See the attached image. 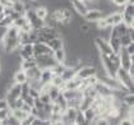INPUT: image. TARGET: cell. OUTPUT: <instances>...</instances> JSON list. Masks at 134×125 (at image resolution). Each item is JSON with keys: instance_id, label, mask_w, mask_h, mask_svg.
<instances>
[{"instance_id": "obj_1", "label": "cell", "mask_w": 134, "mask_h": 125, "mask_svg": "<svg viewBox=\"0 0 134 125\" xmlns=\"http://www.w3.org/2000/svg\"><path fill=\"white\" fill-rule=\"evenodd\" d=\"M100 61L102 64V68L105 69L106 74L111 78H115L116 72L120 68V60H119V55L118 54H110V55H105L100 54Z\"/></svg>"}, {"instance_id": "obj_2", "label": "cell", "mask_w": 134, "mask_h": 125, "mask_svg": "<svg viewBox=\"0 0 134 125\" xmlns=\"http://www.w3.org/2000/svg\"><path fill=\"white\" fill-rule=\"evenodd\" d=\"M115 79L119 82V83L123 86L124 88L129 92H133V83L134 79L129 75L128 70H125L123 68H119V70L116 72V75H115Z\"/></svg>"}, {"instance_id": "obj_3", "label": "cell", "mask_w": 134, "mask_h": 125, "mask_svg": "<svg viewBox=\"0 0 134 125\" xmlns=\"http://www.w3.org/2000/svg\"><path fill=\"white\" fill-rule=\"evenodd\" d=\"M121 15H123V23L128 28L134 27V5L133 3H128L125 7L121 8Z\"/></svg>"}, {"instance_id": "obj_4", "label": "cell", "mask_w": 134, "mask_h": 125, "mask_svg": "<svg viewBox=\"0 0 134 125\" xmlns=\"http://www.w3.org/2000/svg\"><path fill=\"white\" fill-rule=\"evenodd\" d=\"M36 65L41 69V70H46V69H52L56 62L54 60L52 55H41V56H36Z\"/></svg>"}, {"instance_id": "obj_5", "label": "cell", "mask_w": 134, "mask_h": 125, "mask_svg": "<svg viewBox=\"0 0 134 125\" xmlns=\"http://www.w3.org/2000/svg\"><path fill=\"white\" fill-rule=\"evenodd\" d=\"M118 55H119V60H120V68L128 70L134 64V56H130V55L126 52L125 47H121Z\"/></svg>"}, {"instance_id": "obj_6", "label": "cell", "mask_w": 134, "mask_h": 125, "mask_svg": "<svg viewBox=\"0 0 134 125\" xmlns=\"http://www.w3.org/2000/svg\"><path fill=\"white\" fill-rule=\"evenodd\" d=\"M93 41H94V47L97 49L98 54H105V55L114 54L107 41H105V40L100 38V37H94V38H93Z\"/></svg>"}, {"instance_id": "obj_7", "label": "cell", "mask_w": 134, "mask_h": 125, "mask_svg": "<svg viewBox=\"0 0 134 125\" xmlns=\"http://www.w3.org/2000/svg\"><path fill=\"white\" fill-rule=\"evenodd\" d=\"M92 75H96V68L93 65L86 64V65H82L81 68L77 69V75L75 77H78L79 79L83 81V79H86L88 77H92Z\"/></svg>"}, {"instance_id": "obj_8", "label": "cell", "mask_w": 134, "mask_h": 125, "mask_svg": "<svg viewBox=\"0 0 134 125\" xmlns=\"http://www.w3.org/2000/svg\"><path fill=\"white\" fill-rule=\"evenodd\" d=\"M17 51H18L21 60L33 59V43H26L23 46H19V49Z\"/></svg>"}, {"instance_id": "obj_9", "label": "cell", "mask_w": 134, "mask_h": 125, "mask_svg": "<svg viewBox=\"0 0 134 125\" xmlns=\"http://www.w3.org/2000/svg\"><path fill=\"white\" fill-rule=\"evenodd\" d=\"M105 22L109 27H115V26L120 24L123 22L121 12H114V13H110V14H106L105 15Z\"/></svg>"}, {"instance_id": "obj_10", "label": "cell", "mask_w": 134, "mask_h": 125, "mask_svg": "<svg viewBox=\"0 0 134 125\" xmlns=\"http://www.w3.org/2000/svg\"><path fill=\"white\" fill-rule=\"evenodd\" d=\"M105 15L106 14L103 12L98 10V9H90L83 18L87 21V23H96V22H98L100 19L105 18Z\"/></svg>"}, {"instance_id": "obj_11", "label": "cell", "mask_w": 134, "mask_h": 125, "mask_svg": "<svg viewBox=\"0 0 134 125\" xmlns=\"http://www.w3.org/2000/svg\"><path fill=\"white\" fill-rule=\"evenodd\" d=\"M41 55H52V51L46 43L41 42H35L33 43V58L41 56Z\"/></svg>"}, {"instance_id": "obj_12", "label": "cell", "mask_w": 134, "mask_h": 125, "mask_svg": "<svg viewBox=\"0 0 134 125\" xmlns=\"http://www.w3.org/2000/svg\"><path fill=\"white\" fill-rule=\"evenodd\" d=\"M81 88H82V79H79L78 77H74L64 83L62 91H81Z\"/></svg>"}, {"instance_id": "obj_13", "label": "cell", "mask_w": 134, "mask_h": 125, "mask_svg": "<svg viewBox=\"0 0 134 125\" xmlns=\"http://www.w3.org/2000/svg\"><path fill=\"white\" fill-rule=\"evenodd\" d=\"M93 88H94V91L97 92V94H98V96H101V97H109V96H113L114 94L113 89H111L110 87H107L106 84L101 83L100 81L93 86Z\"/></svg>"}, {"instance_id": "obj_14", "label": "cell", "mask_w": 134, "mask_h": 125, "mask_svg": "<svg viewBox=\"0 0 134 125\" xmlns=\"http://www.w3.org/2000/svg\"><path fill=\"white\" fill-rule=\"evenodd\" d=\"M70 4H72V7H73V10L75 12L79 17H84V15L87 14L88 8H87V5H86V3H84V1L72 0V1H70Z\"/></svg>"}, {"instance_id": "obj_15", "label": "cell", "mask_w": 134, "mask_h": 125, "mask_svg": "<svg viewBox=\"0 0 134 125\" xmlns=\"http://www.w3.org/2000/svg\"><path fill=\"white\" fill-rule=\"evenodd\" d=\"M46 45L50 47L51 51H55V50H58V49L65 47V41H64L63 37L56 36V37H54V38H51V40H49V41L46 42Z\"/></svg>"}, {"instance_id": "obj_16", "label": "cell", "mask_w": 134, "mask_h": 125, "mask_svg": "<svg viewBox=\"0 0 134 125\" xmlns=\"http://www.w3.org/2000/svg\"><path fill=\"white\" fill-rule=\"evenodd\" d=\"M66 55L68 52L65 50V47H62V49H58L55 51H52V58L56 64H64L65 60H66Z\"/></svg>"}, {"instance_id": "obj_17", "label": "cell", "mask_w": 134, "mask_h": 125, "mask_svg": "<svg viewBox=\"0 0 134 125\" xmlns=\"http://www.w3.org/2000/svg\"><path fill=\"white\" fill-rule=\"evenodd\" d=\"M12 81L14 82L15 84H24L28 82V79H27V75H26V72L24 70H22V69H18V70H15V73L13 74V78H12Z\"/></svg>"}, {"instance_id": "obj_18", "label": "cell", "mask_w": 134, "mask_h": 125, "mask_svg": "<svg viewBox=\"0 0 134 125\" xmlns=\"http://www.w3.org/2000/svg\"><path fill=\"white\" fill-rule=\"evenodd\" d=\"M35 14H36V17H37L38 19L45 21V19L49 17L50 10H49V8H46L45 5H38V7H35Z\"/></svg>"}, {"instance_id": "obj_19", "label": "cell", "mask_w": 134, "mask_h": 125, "mask_svg": "<svg viewBox=\"0 0 134 125\" xmlns=\"http://www.w3.org/2000/svg\"><path fill=\"white\" fill-rule=\"evenodd\" d=\"M40 74H41V69L37 65L31 68V69H28V70H26V75H27L28 81H38Z\"/></svg>"}, {"instance_id": "obj_20", "label": "cell", "mask_w": 134, "mask_h": 125, "mask_svg": "<svg viewBox=\"0 0 134 125\" xmlns=\"http://www.w3.org/2000/svg\"><path fill=\"white\" fill-rule=\"evenodd\" d=\"M12 9H13V12L18 13L19 15H24V13L27 10L26 9V3L22 1V0H14L13 5H12Z\"/></svg>"}, {"instance_id": "obj_21", "label": "cell", "mask_w": 134, "mask_h": 125, "mask_svg": "<svg viewBox=\"0 0 134 125\" xmlns=\"http://www.w3.org/2000/svg\"><path fill=\"white\" fill-rule=\"evenodd\" d=\"M63 77V79L66 82V81H69V79H72L74 78L75 75H77V68H70V66H65L64 68V70L60 74Z\"/></svg>"}, {"instance_id": "obj_22", "label": "cell", "mask_w": 134, "mask_h": 125, "mask_svg": "<svg viewBox=\"0 0 134 125\" xmlns=\"http://www.w3.org/2000/svg\"><path fill=\"white\" fill-rule=\"evenodd\" d=\"M133 42H134L133 30L129 31L128 33H125V35H123V36H120V45H121V47H126V46H129Z\"/></svg>"}, {"instance_id": "obj_23", "label": "cell", "mask_w": 134, "mask_h": 125, "mask_svg": "<svg viewBox=\"0 0 134 125\" xmlns=\"http://www.w3.org/2000/svg\"><path fill=\"white\" fill-rule=\"evenodd\" d=\"M51 73H52V72H51ZM50 83H51L54 87H56V88H59V89H63L65 81L63 79V77L60 75V74H54V73H52V77H51Z\"/></svg>"}, {"instance_id": "obj_24", "label": "cell", "mask_w": 134, "mask_h": 125, "mask_svg": "<svg viewBox=\"0 0 134 125\" xmlns=\"http://www.w3.org/2000/svg\"><path fill=\"white\" fill-rule=\"evenodd\" d=\"M51 77H52V73H51V69H46V70H41V74H40V83L43 84V83H49L51 81Z\"/></svg>"}, {"instance_id": "obj_25", "label": "cell", "mask_w": 134, "mask_h": 125, "mask_svg": "<svg viewBox=\"0 0 134 125\" xmlns=\"http://www.w3.org/2000/svg\"><path fill=\"white\" fill-rule=\"evenodd\" d=\"M33 66H36V60H35V58L33 59H28V60H21L19 62V69L22 70H28V69H31Z\"/></svg>"}, {"instance_id": "obj_26", "label": "cell", "mask_w": 134, "mask_h": 125, "mask_svg": "<svg viewBox=\"0 0 134 125\" xmlns=\"http://www.w3.org/2000/svg\"><path fill=\"white\" fill-rule=\"evenodd\" d=\"M12 116H13L14 119H17L18 121H21V123H22V121H24V120H26V119H27L30 115L26 114V112H23L21 109H14V110L12 111Z\"/></svg>"}, {"instance_id": "obj_27", "label": "cell", "mask_w": 134, "mask_h": 125, "mask_svg": "<svg viewBox=\"0 0 134 125\" xmlns=\"http://www.w3.org/2000/svg\"><path fill=\"white\" fill-rule=\"evenodd\" d=\"M83 116H84V119H86L88 123H92L93 120L97 117L96 111H94V109H93V107H90V109L84 110V111H83Z\"/></svg>"}, {"instance_id": "obj_28", "label": "cell", "mask_w": 134, "mask_h": 125, "mask_svg": "<svg viewBox=\"0 0 134 125\" xmlns=\"http://www.w3.org/2000/svg\"><path fill=\"white\" fill-rule=\"evenodd\" d=\"M111 120L107 119L106 116H97L92 121V125H111Z\"/></svg>"}, {"instance_id": "obj_29", "label": "cell", "mask_w": 134, "mask_h": 125, "mask_svg": "<svg viewBox=\"0 0 134 125\" xmlns=\"http://www.w3.org/2000/svg\"><path fill=\"white\" fill-rule=\"evenodd\" d=\"M60 93H62V89H59V88H56V87H54V86H52L51 89L49 91V96H50V98H51L52 102H54L59 96H60Z\"/></svg>"}, {"instance_id": "obj_30", "label": "cell", "mask_w": 134, "mask_h": 125, "mask_svg": "<svg viewBox=\"0 0 134 125\" xmlns=\"http://www.w3.org/2000/svg\"><path fill=\"white\" fill-rule=\"evenodd\" d=\"M12 115V110H9L8 107H4V109H0V120L4 121L7 120L9 116Z\"/></svg>"}, {"instance_id": "obj_31", "label": "cell", "mask_w": 134, "mask_h": 125, "mask_svg": "<svg viewBox=\"0 0 134 125\" xmlns=\"http://www.w3.org/2000/svg\"><path fill=\"white\" fill-rule=\"evenodd\" d=\"M38 100H40V102L43 105H47V104H51V98H50V96L49 93H40L38 96Z\"/></svg>"}, {"instance_id": "obj_32", "label": "cell", "mask_w": 134, "mask_h": 125, "mask_svg": "<svg viewBox=\"0 0 134 125\" xmlns=\"http://www.w3.org/2000/svg\"><path fill=\"white\" fill-rule=\"evenodd\" d=\"M111 1H113L114 5L118 7V8H123L128 3H133V0H111Z\"/></svg>"}, {"instance_id": "obj_33", "label": "cell", "mask_w": 134, "mask_h": 125, "mask_svg": "<svg viewBox=\"0 0 134 125\" xmlns=\"http://www.w3.org/2000/svg\"><path fill=\"white\" fill-rule=\"evenodd\" d=\"M118 125H134V121L128 117H120L118 120Z\"/></svg>"}, {"instance_id": "obj_34", "label": "cell", "mask_w": 134, "mask_h": 125, "mask_svg": "<svg viewBox=\"0 0 134 125\" xmlns=\"http://www.w3.org/2000/svg\"><path fill=\"white\" fill-rule=\"evenodd\" d=\"M28 96L36 100V98H38V96H40V91H38V89H35V88H30Z\"/></svg>"}, {"instance_id": "obj_35", "label": "cell", "mask_w": 134, "mask_h": 125, "mask_svg": "<svg viewBox=\"0 0 134 125\" xmlns=\"http://www.w3.org/2000/svg\"><path fill=\"white\" fill-rule=\"evenodd\" d=\"M14 0H0V5L5 9V8H12Z\"/></svg>"}, {"instance_id": "obj_36", "label": "cell", "mask_w": 134, "mask_h": 125, "mask_svg": "<svg viewBox=\"0 0 134 125\" xmlns=\"http://www.w3.org/2000/svg\"><path fill=\"white\" fill-rule=\"evenodd\" d=\"M21 110L23 111V112H26V114L31 115V111H32V106H30V105H27L26 102H23V105H22Z\"/></svg>"}, {"instance_id": "obj_37", "label": "cell", "mask_w": 134, "mask_h": 125, "mask_svg": "<svg viewBox=\"0 0 134 125\" xmlns=\"http://www.w3.org/2000/svg\"><path fill=\"white\" fill-rule=\"evenodd\" d=\"M7 27H1L0 26V45H1V42L4 40V37H5V35H7Z\"/></svg>"}, {"instance_id": "obj_38", "label": "cell", "mask_w": 134, "mask_h": 125, "mask_svg": "<svg viewBox=\"0 0 134 125\" xmlns=\"http://www.w3.org/2000/svg\"><path fill=\"white\" fill-rule=\"evenodd\" d=\"M125 50H126V52H128L130 56H134V42L133 43H130L129 46H126V47H125Z\"/></svg>"}, {"instance_id": "obj_39", "label": "cell", "mask_w": 134, "mask_h": 125, "mask_svg": "<svg viewBox=\"0 0 134 125\" xmlns=\"http://www.w3.org/2000/svg\"><path fill=\"white\" fill-rule=\"evenodd\" d=\"M4 107H8V106H7L5 98H4V100H0V109H4Z\"/></svg>"}, {"instance_id": "obj_40", "label": "cell", "mask_w": 134, "mask_h": 125, "mask_svg": "<svg viewBox=\"0 0 134 125\" xmlns=\"http://www.w3.org/2000/svg\"><path fill=\"white\" fill-rule=\"evenodd\" d=\"M30 1H32V3H36V1H37V0H30Z\"/></svg>"}, {"instance_id": "obj_41", "label": "cell", "mask_w": 134, "mask_h": 125, "mask_svg": "<svg viewBox=\"0 0 134 125\" xmlns=\"http://www.w3.org/2000/svg\"><path fill=\"white\" fill-rule=\"evenodd\" d=\"M0 73H1V62H0Z\"/></svg>"}, {"instance_id": "obj_42", "label": "cell", "mask_w": 134, "mask_h": 125, "mask_svg": "<svg viewBox=\"0 0 134 125\" xmlns=\"http://www.w3.org/2000/svg\"><path fill=\"white\" fill-rule=\"evenodd\" d=\"M1 123H3V121H1V120H0V124H1Z\"/></svg>"}, {"instance_id": "obj_43", "label": "cell", "mask_w": 134, "mask_h": 125, "mask_svg": "<svg viewBox=\"0 0 134 125\" xmlns=\"http://www.w3.org/2000/svg\"><path fill=\"white\" fill-rule=\"evenodd\" d=\"M79 1H84V0H79Z\"/></svg>"}]
</instances>
